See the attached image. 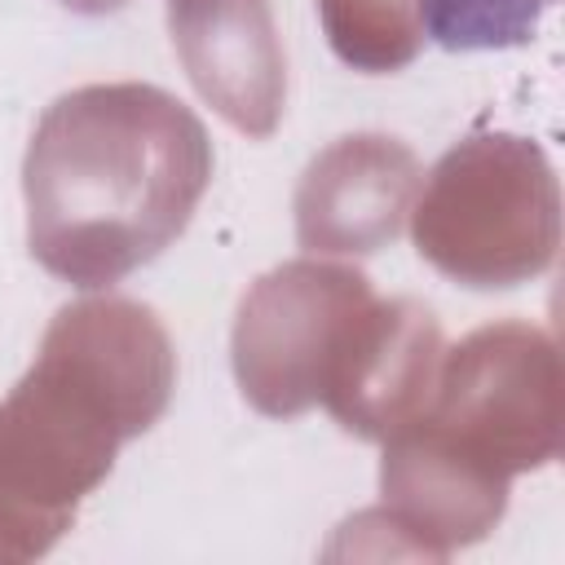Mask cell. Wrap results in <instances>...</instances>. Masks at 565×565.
<instances>
[{"label": "cell", "mask_w": 565, "mask_h": 565, "mask_svg": "<svg viewBox=\"0 0 565 565\" xmlns=\"http://www.w3.org/2000/svg\"><path fill=\"white\" fill-rule=\"evenodd\" d=\"M543 9L547 0H419L424 31L450 53L530 44Z\"/></svg>", "instance_id": "obj_1"}]
</instances>
